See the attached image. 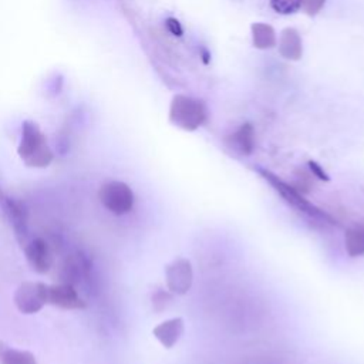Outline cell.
Segmentation results:
<instances>
[{
	"label": "cell",
	"mask_w": 364,
	"mask_h": 364,
	"mask_svg": "<svg viewBox=\"0 0 364 364\" xmlns=\"http://www.w3.org/2000/svg\"><path fill=\"white\" fill-rule=\"evenodd\" d=\"M252 30V41L253 46L259 50H267L276 46V31L272 26L266 23H253L250 26Z\"/></svg>",
	"instance_id": "obj_13"
},
{
	"label": "cell",
	"mask_w": 364,
	"mask_h": 364,
	"mask_svg": "<svg viewBox=\"0 0 364 364\" xmlns=\"http://www.w3.org/2000/svg\"><path fill=\"white\" fill-rule=\"evenodd\" d=\"M255 171H256L266 182H269V183L272 185V188H273L290 206H293L296 210H299L300 213H303V215H306V216H309V218H313V219H317V220H321V222H327V223L336 225L334 219H333L328 213H326L324 210H321V209H318L316 205H313L310 200H307V199L303 196V193H301L297 188H294V186L289 185L287 182L282 181L277 175H274L272 171H269V169H266V168L256 166Z\"/></svg>",
	"instance_id": "obj_2"
},
{
	"label": "cell",
	"mask_w": 364,
	"mask_h": 364,
	"mask_svg": "<svg viewBox=\"0 0 364 364\" xmlns=\"http://www.w3.org/2000/svg\"><path fill=\"white\" fill-rule=\"evenodd\" d=\"M307 165H309V169H310V172L314 175V176H317L318 179H321V181H326V182H328L330 181V176L326 173V171L316 162V161H309L307 162Z\"/></svg>",
	"instance_id": "obj_18"
},
{
	"label": "cell",
	"mask_w": 364,
	"mask_h": 364,
	"mask_svg": "<svg viewBox=\"0 0 364 364\" xmlns=\"http://www.w3.org/2000/svg\"><path fill=\"white\" fill-rule=\"evenodd\" d=\"M165 26H166L168 31H169L172 36H175V37H181V36L183 34V27H182V24L179 23V20H176L175 17H168V18L165 20Z\"/></svg>",
	"instance_id": "obj_17"
},
{
	"label": "cell",
	"mask_w": 364,
	"mask_h": 364,
	"mask_svg": "<svg viewBox=\"0 0 364 364\" xmlns=\"http://www.w3.org/2000/svg\"><path fill=\"white\" fill-rule=\"evenodd\" d=\"M208 119V108L202 100L178 94L169 107V121L183 129L195 131Z\"/></svg>",
	"instance_id": "obj_3"
},
{
	"label": "cell",
	"mask_w": 364,
	"mask_h": 364,
	"mask_svg": "<svg viewBox=\"0 0 364 364\" xmlns=\"http://www.w3.org/2000/svg\"><path fill=\"white\" fill-rule=\"evenodd\" d=\"M0 364H37V360L33 353L13 348L0 341Z\"/></svg>",
	"instance_id": "obj_14"
},
{
	"label": "cell",
	"mask_w": 364,
	"mask_h": 364,
	"mask_svg": "<svg viewBox=\"0 0 364 364\" xmlns=\"http://www.w3.org/2000/svg\"><path fill=\"white\" fill-rule=\"evenodd\" d=\"M279 53L286 60L297 61L303 55V43L296 28L287 27L280 33L279 37Z\"/></svg>",
	"instance_id": "obj_10"
},
{
	"label": "cell",
	"mask_w": 364,
	"mask_h": 364,
	"mask_svg": "<svg viewBox=\"0 0 364 364\" xmlns=\"http://www.w3.org/2000/svg\"><path fill=\"white\" fill-rule=\"evenodd\" d=\"M48 286L41 282H23L14 291L13 301L23 314H36L47 303Z\"/></svg>",
	"instance_id": "obj_5"
},
{
	"label": "cell",
	"mask_w": 364,
	"mask_h": 364,
	"mask_svg": "<svg viewBox=\"0 0 364 364\" xmlns=\"http://www.w3.org/2000/svg\"><path fill=\"white\" fill-rule=\"evenodd\" d=\"M17 154L30 168H47L54 159V154L47 144L46 135L33 121L23 122Z\"/></svg>",
	"instance_id": "obj_1"
},
{
	"label": "cell",
	"mask_w": 364,
	"mask_h": 364,
	"mask_svg": "<svg viewBox=\"0 0 364 364\" xmlns=\"http://www.w3.org/2000/svg\"><path fill=\"white\" fill-rule=\"evenodd\" d=\"M326 4V0H301V9L309 16H316Z\"/></svg>",
	"instance_id": "obj_16"
},
{
	"label": "cell",
	"mask_w": 364,
	"mask_h": 364,
	"mask_svg": "<svg viewBox=\"0 0 364 364\" xmlns=\"http://www.w3.org/2000/svg\"><path fill=\"white\" fill-rule=\"evenodd\" d=\"M47 300L50 304L64 310H81L87 307L85 301L80 297L71 283H58L48 286Z\"/></svg>",
	"instance_id": "obj_7"
},
{
	"label": "cell",
	"mask_w": 364,
	"mask_h": 364,
	"mask_svg": "<svg viewBox=\"0 0 364 364\" xmlns=\"http://www.w3.org/2000/svg\"><path fill=\"white\" fill-rule=\"evenodd\" d=\"M270 6L279 14H293L301 9V0H270Z\"/></svg>",
	"instance_id": "obj_15"
},
{
	"label": "cell",
	"mask_w": 364,
	"mask_h": 364,
	"mask_svg": "<svg viewBox=\"0 0 364 364\" xmlns=\"http://www.w3.org/2000/svg\"><path fill=\"white\" fill-rule=\"evenodd\" d=\"M24 253H26V259H27L30 267L36 273L43 274L50 270L53 256H51L50 247L44 239L34 237L30 242H27L24 245Z\"/></svg>",
	"instance_id": "obj_8"
},
{
	"label": "cell",
	"mask_w": 364,
	"mask_h": 364,
	"mask_svg": "<svg viewBox=\"0 0 364 364\" xmlns=\"http://www.w3.org/2000/svg\"><path fill=\"white\" fill-rule=\"evenodd\" d=\"M200 57H202L203 64H209V63H210V53H209L206 48H202V54H200Z\"/></svg>",
	"instance_id": "obj_19"
},
{
	"label": "cell",
	"mask_w": 364,
	"mask_h": 364,
	"mask_svg": "<svg viewBox=\"0 0 364 364\" xmlns=\"http://www.w3.org/2000/svg\"><path fill=\"white\" fill-rule=\"evenodd\" d=\"M183 328H185L183 318L173 317L155 326L152 330V334L165 348H172L183 334Z\"/></svg>",
	"instance_id": "obj_9"
},
{
	"label": "cell",
	"mask_w": 364,
	"mask_h": 364,
	"mask_svg": "<svg viewBox=\"0 0 364 364\" xmlns=\"http://www.w3.org/2000/svg\"><path fill=\"white\" fill-rule=\"evenodd\" d=\"M166 287L173 294H185L192 287L193 272L188 259L179 257L165 267Z\"/></svg>",
	"instance_id": "obj_6"
},
{
	"label": "cell",
	"mask_w": 364,
	"mask_h": 364,
	"mask_svg": "<svg viewBox=\"0 0 364 364\" xmlns=\"http://www.w3.org/2000/svg\"><path fill=\"white\" fill-rule=\"evenodd\" d=\"M101 205L111 213L121 216L132 210L135 196L129 185L121 181H111L104 183L98 191Z\"/></svg>",
	"instance_id": "obj_4"
},
{
	"label": "cell",
	"mask_w": 364,
	"mask_h": 364,
	"mask_svg": "<svg viewBox=\"0 0 364 364\" xmlns=\"http://www.w3.org/2000/svg\"><path fill=\"white\" fill-rule=\"evenodd\" d=\"M229 144L239 151L243 155H250L255 149L256 145V135H255V128L252 124L246 122L242 124L229 138Z\"/></svg>",
	"instance_id": "obj_11"
},
{
	"label": "cell",
	"mask_w": 364,
	"mask_h": 364,
	"mask_svg": "<svg viewBox=\"0 0 364 364\" xmlns=\"http://www.w3.org/2000/svg\"><path fill=\"white\" fill-rule=\"evenodd\" d=\"M344 246L347 255L351 257L364 255V225L355 223L346 230Z\"/></svg>",
	"instance_id": "obj_12"
}]
</instances>
